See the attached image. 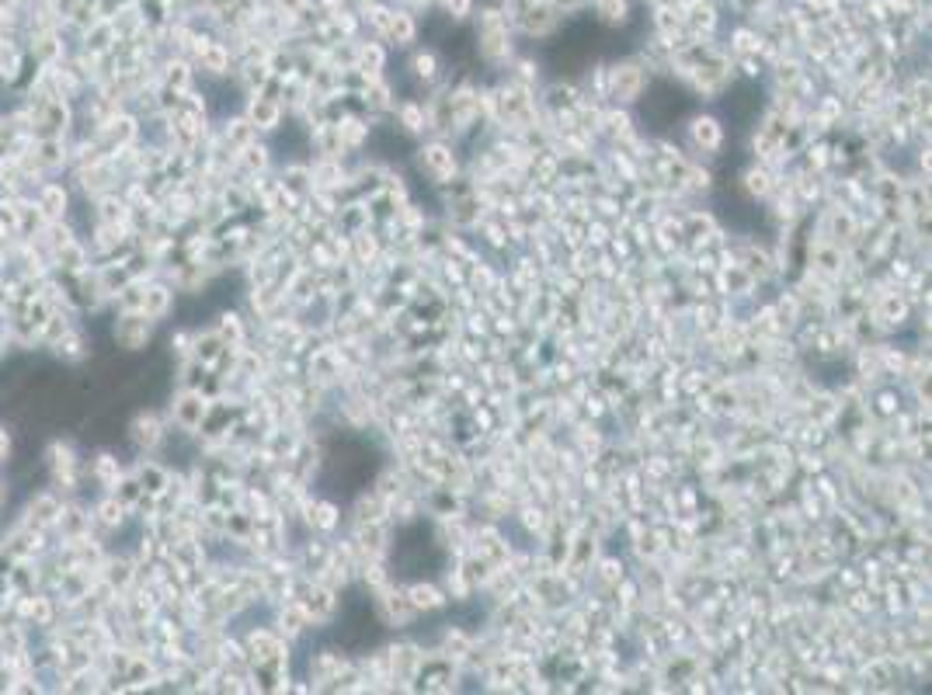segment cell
<instances>
[{
  "mask_svg": "<svg viewBox=\"0 0 932 695\" xmlns=\"http://www.w3.org/2000/svg\"><path fill=\"white\" fill-rule=\"evenodd\" d=\"M421 167H425L435 181H449L456 174V160L446 146H428L425 157H421Z\"/></svg>",
  "mask_w": 932,
  "mask_h": 695,
  "instance_id": "6da1fadb",
  "label": "cell"
},
{
  "mask_svg": "<svg viewBox=\"0 0 932 695\" xmlns=\"http://www.w3.org/2000/svg\"><path fill=\"white\" fill-rule=\"evenodd\" d=\"M202 63H206L209 70L220 73L223 67H227V49H223V46H209L206 53H202Z\"/></svg>",
  "mask_w": 932,
  "mask_h": 695,
  "instance_id": "5b68a950",
  "label": "cell"
},
{
  "mask_svg": "<svg viewBox=\"0 0 932 695\" xmlns=\"http://www.w3.org/2000/svg\"><path fill=\"white\" fill-rule=\"evenodd\" d=\"M4 449H7V435L0 431V456H4Z\"/></svg>",
  "mask_w": 932,
  "mask_h": 695,
  "instance_id": "52a82bcc",
  "label": "cell"
},
{
  "mask_svg": "<svg viewBox=\"0 0 932 695\" xmlns=\"http://www.w3.org/2000/svg\"><path fill=\"white\" fill-rule=\"evenodd\" d=\"M689 133H693V143L703 146V150H717L720 139H724V133H720V126L713 119H696Z\"/></svg>",
  "mask_w": 932,
  "mask_h": 695,
  "instance_id": "7a4b0ae2",
  "label": "cell"
},
{
  "mask_svg": "<svg viewBox=\"0 0 932 695\" xmlns=\"http://www.w3.org/2000/svg\"><path fill=\"white\" fill-rule=\"evenodd\" d=\"M275 105H254V122H275Z\"/></svg>",
  "mask_w": 932,
  "mask_h": 695,
  "instance_id": "8992f818",
  "label": "cell"
},
{
  "mask_svg": "<svg viewBox=\"0 0 932 695\" xmlns=\"http://www.w3.org/2000/svg\"><path fill=\"white\" fill-rule=\"evenodd\" d=\"M637 84H640V73L633 67H626L623 73H616V91L623 94V98H630V94H637Z\"/></svg>",
  "mask_w": 932,
  "mask_h": 695,
  "instance_id": "3957f363",
  "label": "cell"
},
{
  "mask_svg": "<svg viewBox=\"0 0 932 695\" xmlns=\"http://www.w3.org/2000/svg\"><path fill=\"white\" fill-rule=\"evenodd\" d=\"M143 310H147L150 317H160V313L167 310V292H164V289L147 292V299H143Z\"/></svg>",
  "mask_w": 932,
  "mask_h": 695,
  "instance_id": "277c9868",
  "label": "cell"
}]
</instances>
